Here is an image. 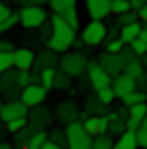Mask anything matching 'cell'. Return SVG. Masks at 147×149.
I'll use <instances>...</instances> for the list:
<instances>
[{
	"instance_id": "cell-1",
	"label": "cell",
	"mask_w": 147,
	"mask_h": 149,
	"mask_svg": "<svg viewBox=\"0 0 147 149\" xmlns=\"http://www.w3.org/2000/svg\"><path fill=\"white\" fill-rule=\"evenodd\" d=\"M50 24H52V35H50V39H48V50H52V52H56V54L67 52V50L72 48L74 39H76V28H72L56 13L50 17Z\"/></svg>"
},
{
	"instance_id": "cell-2",
	"label": "cell",
	"mask_w": 147,
	"mask_h": 149,
	"mask_svg": "<svg viewBox=\"0 0 147 149\" xmlns=\"http://www.w3.org/2000/svg\"><path fill=\"white\" fill-rule=\"evenodd\" d=\"M65 134H67V149H91L93 147V136L87 134L80 121H74L65 125Z\"/></svg>"
},
{
	"instance_id": "cell-3",
	"label": "cell",
	"mask_w": 147,
	"mask_h": 149,
	"mask_svg": "<svg viewBox=\"0 0 147 149\" xmlns=\"http://www.w3.org/2000/svg\"><path fill=\"white\" fill-rule=\"evenodd\" d=\"M61 69L65 74H69L72 78H80V76L87 74V54L84 52H65V56H61Z\"/></svg>"
},
{
	"instance_id": "cell-4",
	"label": "cell",
	"mask_w": 147,
	"mask_h": 149,
	"mask_svg": "<svg viewBox=\"0 0 147 149\" xmlns=\"http://www.w3.org/2000/svg\"><path fill=\"white\" fill-rule=\"evenodd\" d=\"M20 15V24H22L26 30H37L41 28L45 22H48V13L41 4H33V7H22Z\"/></svg>"
},
{
	"instance_id": "cell-5",
	"label": "cell",
	"mask_w": 147,
	"mask_h": 149,
	"mask_svg": "<svg viewBox=\"0 0 147 149\" xmlns=\"http://www.w3.org/2000/svg\"><path fill=\"white\" fill-rule=\"evenodd\" d=\"M20 86H17V69H9L4 74H0V97L2 102H13L20 100Z\"/></svg>"
},
{
	"instance_id": "cell-6",
	"label": "cell",
	"mask_w": 147,
	"mask_h": 149,
	"mask_svg": "<svg viewBox=\"0 0 147 149\" xmlns=\"http://www.w3.org/2000/svg\"><path fill=\"white\" fill-rule=\"evenodd\" d=\"M82 43L89 45V48H95V45L104 43L106 41V24L98 22V19H91L87 26L82 28Z\"/></svg>"
},
{
	"instance_id": "cell-7",
	"label": "cell",
	"mask_w": 147,
	"mask_h": 149,
	"mask_svg": "<svg viewBox=\"0 0 147 149\" xmlns=\"http://www.w3.org/2000/svg\"><path fill=\"white\" fill-rule=\"evenodd\" d=\"M54 119V115L50 112L48 106H35V108H28V115H26V123L33 130H48V125L52 123Z\"/></svg>"
},
{
	"instance_id": "cell-8",
	"label": "cell",
	"mask_w": 147,
	"mask_h": 149,
	"mask_svg": "<svg viewBox=\"0 0 147 149\" xmlns=\"http://www.w3.org/2000/svg\"><path fill=\"white\" fill-rule=\"evenodd\" d=\"M45 97H48V89H45V86H41L39 82L28 84V86H24V89L20 91V100L26 104V108L41 106L43 102H45Z\"/></svg>"
},
{
	"instance_id": "cell-9",
	"label": "cell",
	"mask_w": 147,
	"mask_h": 149,
	"mask_svg": "<svg viewBox=\"0 0 147 149\" xmlns=\"http://www.w3.org/2000/svg\"><path fill=\"white\" fill-rule=\"evenodd\" d=\"M84 76L89 78V84H91V89H93V91L104 89V86H110V84H113V78H110V76L102 69V65H100L98 61H89L87 74H84Z\"/></svg>"
},
{
	"instance_id": "cell-10",
	"label": "cell",
	"mask_w": 147,
	"mask_h": 149,
	"mask_svg": "<svg viewBox=\"0 0 147 149\" xmlns=\"http://www.w3.org/2000/svg\"><path fill=\"white\" fill-rule=\"evenodd\" d=\"M80 117V108L74 100H65V102H59V106L54 108V119L63 125H69V123L78 121Z\"/></svg>"
},
{
	"instance_id": "cell-11",
	"label": "cell",
	"mask_w": 147,
	"mask_h": 149,
	"mask_svg": "<svg viewBox=\"0 0 147 149\" xmlns=\"http://www.w3.org/2000/svg\"><path fill=\"white\" fill-rule=\"evenodd\" d=\"M82 127L87 130V134L91 136H100V134H108V117L106 115H89L87 119L80 121Z\"/></svg>"
},
{
	"instance_id": "cell-12",
	"label": "cell",
	"mask_w": 147,
	"mask_h": 149,
	"mask_svg": "<svg viewBox=\"0 0 147 149\" xmlns=\"http://www.w3.org/2000/svg\"><path fill=\"white\" fill-rule=\"evenodd\" d=\"M28 115V108L22 100H13V102H4L2 108H0V119L4 123L7 121H13V119H20V117H26Z\"/></svg>"
},
{
	"instance_id": "cell-13",
	"label": "cell",
	"mask_w": 147,
	"mask_h": 149,
	"mask_svg": "<svg viewBox=\"0 0 147 149\" xmlns=\"http://www.w3.org/2000/svg\"><path fill=\"white\" fill-rule=\"evenodd\" d=\"M98 63L102 65V69L110 76V78H117L119 74H123V67H125L119 54H108V52H104L102 56H100Z\"/></svg>"
},
{
	"instance_id": "cell-14",
	"label": "cell",
	"mask_w": 147,
	"mask_h": 149,
	"mask_svg": "<svg viewBox=\"0 0 147 149\" xmlns=\"http://www.w3.org/2000/svg\"><path fill=\"white\" fill-rule=\"evenodd\" d=\"M35 54L33 48H17L13 50V67L17 71H30L35 65Z\"/></svg>"
},
{
	"instance_id": "cell-15",
	"label": "cell",
	"mask_w": 147,
	"mask_h": 149,
	"mask_svg": "<svg viewBox=\"0 0 147 149\" xmlns=\"http://www.w3.org/2000/svg\"><path fill=\"white\" fill-rule=\"evenodd\" d=\"M110 89H113L115 97H125L128 93H132V91H136L139 86H136V80L130 78L128 74H119L117 78H113V84H110Z\"/></svg>"
},
{
	"instance_id": "cell-16",
	"label": "cell",
	"mask_w": 147,
	"mask_h": 149,
	"mask_svg": "<svg viewBox=\"0 0 147 149\" xmlns=\"http://www.w3.org/2000/svg\"><path fill=\"white\" fill-rule=\"evenodd\" d=\"M59 63V56L56 52H52V50H43V52H39L35 56V65H33V74H41L43 69H50V67H56Z\"/></svg>"
},
{
	"instance_id": "cell-17",
	"label": "cell",
	"mask_w": 147,
	"mask_h": 149,
	"mask_svg": "<svg viewBox=\"0 0 147 149\" xmlns=\"http://www.w3.org/2000/svg\"><path fill=\"white\" fill-rule=\"evenodd\" d=\"M87 13L91 19L102 22L110 15V0H87Z\"/></svg>"
},
{
	"instance_id": "cell-18",
	"label": "cell",
	"mask_w": 147,
	"mask_h": 149,
	"mask_svg": "<svg viewBox=\"0 0 147 149\" xmlns=\"http://www.w3.org/2000/svg\"><path fill=\"white\" fill-rule=\"evenodd\" d=\"M113 149H139V141H136V132L125 130L123 134L117 136V141L113 143Z\"/></svg>"
},
{
	"instance_id": "cell-19",
	"label": "cell",
	"mask_w": 147,
	"mask_h": 149,
	"mask_svg": "<svg viewBox=\"0 0 147 149\" xmlns=\"http://www.w3.org/2000/svg\"><path fill=\"white\" fill-rule=\"evenodd\" d=\"M141 30H143V26H141L139 22L128 24V26H121V28H119V39L123 41L125 45H130V43H132V41L141 35Z\"/></svg>"
},
{
	"instance_id": "cell-20",
	"label": "cell",
	"mask_w": 147,
	"mask_h": 149,
	"mask_svg": "<svg viewBox=\"0 0 147 149\" xmlns=\"http://www.w3.org/2000/svg\"><path fill=\"white\" fill-rule=\"evenodd\" d=\"M87 115H106V104L98 100V95H87L84 97V108H82Z\"/></svg>"
},
{
	"instance_id": "cell-21",
	"label": "cell",
	"mask_w": 147,
	"mask_h": 149,
	"mask_svg": "<svg viewBox=\"0 0 147 149\" xmlns=\"http://www.w3.org/2000/svg\"><path fill=\"white\" fill-rule=\"evenodd\" d=\"M123 74H128L130 78H134V80H139L141 76L145 74V67H143V61L141 58H134V61H130L128 65L123 67Z\"/></svg>"
},
{
	"instance_id": "cell-22",
	"label": "cell",
	"mask_w": 147,
	"mask_h": 149,
	"mask_svg": "<svg viewBox=\"0 0 147 149\" xmlns=\"http://www.w3.org/2000/svg\"><path fill=\"white\" fill-rule=\"evenodd\" d=\"M72 76L69 74H65L63 69H56V76H54V89H59V91H67L69 86H72Z\"/></svg>"
},
{
	"instance_id": "cell-23",
	"label": "cell",
	"mask_w": 147,
	"mask_h": 149,
	"mask_svg": "<svg viewBox=\"0 0 147 149\" xmlns=\"http://www.w3.org/2000/svg\"><path fill=\"white\" fill-rule=\"evenodd\" d=\"M35 132H37V130H33L30 125H24L22 130H17V132L13 134V141H15V143H20V147H26V145H28V141L33 138Z\"/></svg>"
},
{
	"instance_id": "cell-24",
	"label": "cell",
	"mask_w": 147,
	"mask_h": 149,
	"mask_svg": "<svg viewBox=\"0 0 147 149\" xmlns=\"http://www.w3.org/2000/svg\"><path fill=\"white\" fill-rule=\"evenodd\" d=\"M128 117H130V119H136V121H143L147 117V102L128 106Z\"/></svg>"
},
{
	"instance_id": "cell-25",
	"label": "cell",
	"mask_w": 147,
	"mask_h": 149,
	"mask_svg": "<svg viewBox=\"0 0 147 149\" xmlns=\"http://www.w3.org/2000/svg\"><path fill=\"white\" fill-rule=\"evenodd\" d=\"M54 76H56V67H50V69H43L39 74V84L45 86L48 91L54 89Z\"/></svg>"
},
{
	"instance_id": "cell-26",
	"label": "cell",
	"mask_w": 147,
	"mask_h": 149,
	"mask_svg": "<svg viewBox=\"0 0 147 149\" xmlns=\"http://www.w3.org/2000/svg\"><path fill=\"white\" fill-rule=\"evenodd\" d=\"M48 141L56 143L59 147L65 149V145H67V134H65V127H52V130L48 132Z\"/></svg>"
},
{
	"instance_id": "cell-27",
	"label": "cell",
	"mask_w": 147,
	"mask_h": 149,
	"mask_svg": "<svg viewBox=\"0 0 147 149\" xmlns=\"http://www.w3.org/2000/svg\"><path fill=\"white\" fill-rule=\"evenodd\" d=\"M48 2H50V9L56 15H63L67 9L76 7V0H48Z\"/></svg>"
},
{
	"instance_id": "cell-28",
	"label": "cell",
	"mask_w": 147,
	"mask_h": 149,
	"mask_svg": "<svg viewBox=\"0 0 147 149\" xmlns=\"http://www.w3.org/2000/svg\"><path fill=\"white\" fill-rule=\"evenodd\" d=\"M121 102H123L125 106H132V104H141V102H147V93L141 89L132 91V93H128L125 97H121Z\"/></svg>"
},
{
	"instance_id": "cell-29",
	"label": "cell",
	"mask_w": 147,
	"mask_h": 149,
	"mask_svg": "<svg viewBox=\"0 0 147 149\" xmlns=\"http://www.w3.org/2000/svg\"><path fill=\"white\" fill-rule=\"evenodd\" d=\"M113 136L110 134H100V136H93V147L91 149H113Z\"/></svg>"
},
{
	"instance_id": "cell-30",
	"label": "cell",
	"mask_w": 147,
	"mask_h": 149,
	"mask_svg": "<svg viewBox=\"0 0 147 149\" xmlns=\"http://www.w3.org/2000/svg\"><path fill=\"white\" fill-rule=\"evenodd\" d=\"M128 11H132L130 0H110V13L113 15H121V13H128Z\"/></svg>"
},
{
	"instance_id": "cell-31",
	"label": "cell",
	"mask_w": 147,
	"mask_h": 149,
	"mask_svg": "<svg viewBox=\"0 0 147 149\" xmlns=\"http://www.w3.org/2000/svg\"><path fill=\"white\" fill-rule=\"evenodd\" d=\"M48 141V132H43V130H37L33 134V138L28 141V145H26V149H41V145Z\"/></svg>"
},
{
	"instance_id": "cell-32",
	"label": "cell",
	"mask_w": 147,
	"mask_h": 149,
	"mask_svg": "<svg viewBox=\"0 0 147 149\" xmlns=\"http://www.w3.org/2000/svg\"><path fill=\"white\" fill-rule=\"evenodd\" d=\"M123 48H125V43L121 39H106L104 41V52H108V54H119Z\"/></svg>"
},
{
	"instance_id": "cell-33",
	"label": "cell",
	"mask_w": 147,
	"mask_h": 149,
	"mask_svg": "<svg viewBox=\"0 0 147 149\" xmlns=\"http://www.w3.org/2000/svg\"><path fill=\"white\" fill-rule=\"evenodd\" d=\"M125 132V119H110L108 123V134L110 136H119Z\"/></svg>"
},
{
	"instance_id": "cell-34",
	"label": "cell",
	"mask_w": 147,
	"mask_h": 149,
	"mask_svg": "<svg viewBox=\"0 0 147 149\" xmlns=\"http://www.w3.org/2000/svg\"><path fill=\"white\" fill-rule=\"evenodd\" d=\"M115 22L119 24V28H121V26H128V24H134V22H139V13H136V11L121 13V15H117V19H115Z\"/></svg>"
},
{
	"instance_id": "cell-35",
	"label": "cell",
	"mask_w": 147,
	"mask_h": 149,
	"mask_svg": "<svg viewBox=\"0 0 147 149\" xmlns=\"http://www.w3.org/2000/svg\"><path fill=\"white\" fill-rule=\"evenodd\" d=\"M95 95H98V100L102 102V104H113V100H115V93H113V89L110 86H104V89H98L95 91Z\"/></svg>"
},
{
	"instance_id": "cell-36",
	"label": "cell",
	"mask_w": 147,
	"mask_h": 149,
	"mask_svg": "<svg viewBox=\"0 0 147 149\" xmlns=\"http://www.w3.org/2000/svg\"><path fill=\"white\" fill-rule=\"evenodd\" d=\"M20 22V15L17 13H11L7 19H2L0 22V35H4V33H9L11 28H15V24Z\"/></svg>"
},
{
	"instance_id": "cell-37",
	"label": "cell",
	"mask_w": 147,
	"mask_h": 149,
	"mask_svg": "<svg viewBox=\"0 0 147 149\" xmlns=\"http://www.w3.org/2000/svg\"><path fill=\"white\" fill-rule=\"evenodd\" d=\"M61 17H63V19H65V22H67L72 28H78V26H80V19H78V11H76V7L67 9V11L61 15Z\"/></svg>"
},
{
	"instance_id": "cell-38",
	"label": "cell",
	"mask_w": 147,
	"mask_h": 149,
	"mask_svg": "<svg viewBox=\"0 0 147 149\" xmlns=\"http://www.w3.org/2000/svg\"><path fill=\"white\" fill-rule=\"evenodd\" d=\"M13 69V52H0V74Z\"/></svg>"
},
{
	"instance_id": "cell-39",
	"label": "cell",
	"mask_w": 147,
	"mask_h": 149,
	"mask_svg": "<svg viewBox=\"0 0 147 149\" xmlns=\"http://www.w3.org/2000/svg\"><path fill=\"white\" fill-rule=\"evenodd\" d=\"M24 125H28V123H26V117H20V119H13V121H7V123H4V127H7L9 134H15V132L22 130Z\"/></svg>"
},
{
	"instance_id": "cell-40",
	"label": "cell",
	"mask_w": 147,
	"mask_h": 149,
	"mask_svg": "<svg viewBox=\"0 0 147 149\" xmlns=\"http://www.w3.org/2000/svg\"><path fill=\"white\" fill-rule=\"evenodd\" d=\"M130 48H132V52H134L136 56H145V54H147V45H145L139 37H136L132 43H130Z\"/></svg>"
},
{
	"instance_id": "cell-41",
	"label": "cell",
	"mask_w": 147,
	"mask_h": 149,
	"mask_svg": "<svg viewBox=\"0 0 147 149\" xmlns=\"http://www.w3.org/2000/svg\"><path fill=\"white\" fill-rule=\"evenodd\" d=\"M119 56H121V61H123V65H128L130 61L139 58V56H136V54L132 52V48H130V45H125V48H123V50H121V52H119Z\"/></svg>"
},
{
	"instance_id": "cell-42",
	"label": "cell",
	"mask_w": 147,
	"mask_h": 149,
	"mask_svg": "<svg viewBox=\"0 0 147 149\" xmlns=\"http://www.w3.org/2000/svg\"><path fill=\"white\" fill-rule=\"evenodd\" d=\"M106 39H119V24L117 22L113 26H106Z\"/></svg>"
},
{
	"instance_id": "cell-43",
	"label": "cell",
	"mask_w": 147,
	"mask_h": 149,
	"mask_svg": "<svg viewBox=\"0 0 147 149\" xmlns=\"http://www.w3.org/2000/svg\"><path fill=\"white\" fill-rule=\"evenodd\" d=\"M136 141H139V147L147 149V130H139L136 132Z\"/></svg>"
},
{
	"instance_id": "cell-44",
	"label": "cell",
	"mask_w": 147,
	"mask_h": 149,
	"mask_svg": "<svg viewBox=\"0 0 147 149\" xmlns=\"http://www.w3.org/2000/svg\"><path fill=\"white\" fill-rule=\"evenodd\" d=\"M125 130H132V132H139L141 130V121H136V119H125Z\"/></svg>"
},
{
	"instance_id": "cell-45",
	"label": "cell",
	"mask_w": 147,
	"mask_h": 149,
	"mask_svg": "<svg viewBox=\"0 0 147 149\" xmlns=\"http://www.w3.org/2000/svg\"><path fill=\"white\" fill-rule=\"evenodd\" d=\"M136 13H139V19L143 22V28H147V4H143Z\"/></svg>"
},
{
	"instance_id": "cell-46",
	"label": "cell",
	"mask_w": 147,
	"mask_h": 149,
	"mask_svg": "<svg viewBox=\"0 0 147 149\" xmlns=\"http://www.w3.org/2000/svg\"><path fill=\"white\" fill-rule=\"evenodd\" d=\"M13 2L22 4V7H33V4H43V2H48V0H13Z\"/></svg>"
},
{
	"instance_id": "cell-47",
	"label": "cell",
	"mask_w": 147,
	"mask_h": 149,
	"mask_svg": "<svg viewBox=\"0 0 147 149\" xmlns=\"http://www.w3.org/2000/svg\"><path fill=\"white\" fill-rule=\"evenodd\" d=\"M0 52H13V43L9 39H0Z\"/></svg>"
},
{
	"instance_id": "cell-48",
	"label": "cell",
	"mask_w": 147,
	"mask_h": 149,
	"mask_svg": "<svg viewBox=\"0 0 147 149\" xmlns=\"http://www.w3.org/2000/svg\"><path fill=\"white\" fill-rule=\"evenodd\" d=\"M11 13H13V11L7 7V4H4V2H0V22H2V19H7Z\"/></svg>"
},
{
	"instance_id": "cell-49",
	"label": "cell",
	"mask_w": 147,
	"mask_h": 149,
	"mask_svg": "<svg viewBox=\"0 0 147 149\" xmlns=\"http://www.w3.org/2000/svg\"><path fill=\"white\" fill-rule=\"evenodd\" d=\"M143 4H147V0H130V7H132V11H139Z\"/></svg>"
},
{
	"instance_id": "cell-50",
	"label": "cell",
	"mask_w": 147,
	"mask_h": 149,
	"mask_svg": "<svg viewBox=\"0 0 147 149\" xmlns=\"http://www.w3.org/2000/svg\"><path fill=\"white\" fill-rule=\"evenodd\" d=\"M41 149H63V147H59L56 143H52V141H45L43 145H41Z\"/></svg>"
},
{
	"instance_id": "cell-51",
	"label": "cell",
	"mask_w": 147,
	"mask_h": 149,
	"mask_svg": "<svg viewBox=\"0 0 147 149\" xmlns=\"http://www.w3.org/2000/svg\"><path fill=\"white\" fill-rule=\"evenodd\" d=\"M139 39H141V41H143V43L147 45V28H143V30H141V35H139Z\"/></svg>"
},
{
	"instance_id": "cell-52",
	"label": "cell",
	"mask_w": 147,
	"mask_h": 149,
	"mask_svg": "<svg viewBox=\"0 0 147 149\" xmlns=\"http://www.w3.org/2000/svg\"><path fill=\"white\" fill-rule=\"evenodd\" d=\"M72 45H74V48H78V50H80V48H82L84 43H82V39H74V43H72Z\"/></svg>"
},
{
	"instance_id": "cell-53",
	"label": "cell",
	"mask_w": 147,
	"mask_h": 149,
	"mask_svg": "<svg viewBox=\"0 0 147 149\" xmlns=\"http://www.w3.org/2000/svg\"><path fill=\"white\" fill-rule=\"evenodd\" d=\"M4 134H9V132H7V127H2V125H0V143L4 141Z\"/></svg>"
},
{
	"instance_id": "cell-54",
	"label": "cell",
	"mask_w": 147,
	"mask_h": 149,
	"mask_svg": "<svg viewBox=\"0 0 147 149\" xmlns=\"http://www.w3.org/2000/svg\"><path fill=\"white\" fill-rule=\"evenodd\" d=\"M0 149H13V147L9 145V143H4V141H2V143H0Z\"/></svg>"
},
{
	"instance_id": "cell-55",
	"label": "cell",
	"mask_w": 147,
	"mask_h": 149,
	"mask_svg": "<svg viewBox=\"0 0 147 149\" xmlns=\"http://www.w3.org/2000/svg\"><path fill=\"white\" fill-rule=\"evenodd\" d=\"M141 130H147V117H145L143 121H141Z\"/></svg>"
},
{
	"instance_id": "cell-56",
	"label": "cell",
	"mask_w": 147,
	"mask_h": 149,
	"mask_svg": "<svg viewBox=\"0 0 147 149\" xmlns=\"http://www.w3.org/2000/svg\"><path fill=\"white\" fill-rule=\"evenodd\" d=\"M143 67H145V74H147V54L143 56Z\"/></svg>"
},
{
	"instance_id": "cell-57",
	"label": "cell",
	"mask_w": 147,
	"mask_h": 149,
	"mask_svg": "<svg viewBox=\"0 0 147 149\" xmlns=\"http://www.w3.org/2000/svg\"><path fill=\"white\" fill-rule=\"evenodd\" d=\"M2 104H4V102H2V97H0V108H2Z\"/></svg>"
},
{
	"instance_id": "cell-58",
	"label": "cell",
	"mask_w": 147,
	"mask_h": 149,
	"mask_svg": "<svg viewBox=\"0 0 147 149\" xmlns=\"http://www.w3.org/2000/svg\"><path fill=\"white\" fill-rule=\"evenodd\" d=\"M15 149H26V147H15Z\"/></svg>"
}]
</instances>
